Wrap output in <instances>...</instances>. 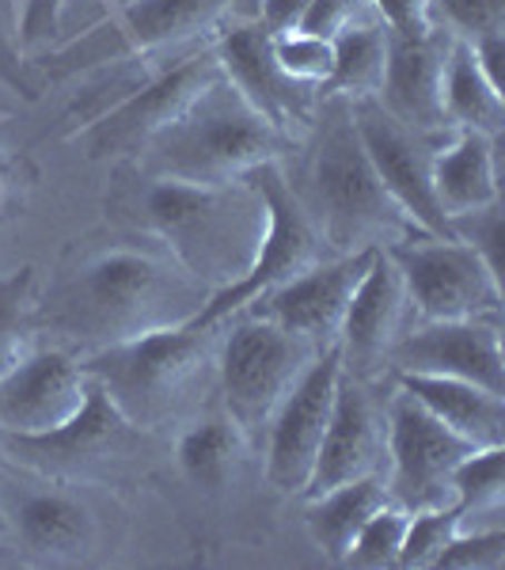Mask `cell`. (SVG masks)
<instances>
[{
    "label": "cell",
    "mask_w": 505,
    "mask_h": 570,
    "mask_svg": "<svg viewBox=\"0 0 505 570\" xmlns=\"http://www.w3.org/2000/svg\"><path fill=\"white\" fill-rule=\"evenodd\" d=\"M209 289L171 259V252L110 244L80 259L46 301V324L96 346L156 327L190 324Z\"/></svg>",
    "instance_id": "obj_1"
},
{
    "label": "cell",
    "mask_w": 505,
    "mask_h": 570,
    "mask_svg": "<svg viewBox=\"0 0 505 570\" xmlns=\"http://www.w3.org/2000/svg\"><path fill=\"white\" fill-rule=\"evenodd\" d=\"M141 220L190 278L217 293L251 271L266 233V206L251 179L179 183L141 176Z\"/></svg>",
    "instance_id": "obj_2"
},
{
    "label": "cell",
    "mask_w": 505,
    "mask_h": 570,
    "mask_svg": "<svg viewBox=\"0 0 505 570\" xmlns=\"http://www.w3.org/2000/svg\"><path fill=\"white\" fill-rule=\"evenodd\" d=\"M297 198L305 202L311 225L330 255L388 247L418 233L376 179L362 137H357L350 99L343 96H327L308 160V190L305 195L297 190Z\"/></svg>",
    "instance_id": "obj_3"
},
{
    "label": "cell",
    "mask_w": 505,
    "mask_h": 570,
    "mask_svg": "<svg viewBox=\"0 0 505 570\" xmlns=\"http://www.w3.org/2000/svg\"><path fill=\"white\" fill-rule=\"evenodd\" d=\"M281 141L286 137L217 77L133 153V168L145 179L236 183L259 164L278 160Z\"/></svg>",
    "instance_id": "obj_4"
},
{
    "label": "cell",
    "mask_w": 505,
    "mask_h": 570,
    "mask_svg": "<svg viewBox=\"0 0 505 570\" xmlns=\"http://www.w3.org/2000/svg\"><path fill=\"white\" fill-rule=\"evenodd\" d=\"M209 335L214 327L198 331L190 324L141 331V335L96 346L80 365L91 381L103 384L126 419L137 426H156L187 389L201 357L209 354Z\"/></svg>",
    "instance_id": "obj_5"
},
{
    "label": "cell",
    "mask_w": 505,
    "mask_h": 570,
    "mask_svg": "<svg viewBox=\"0 0 505 570\" xmlns=\"http://www.w3.org/2000/svg\"><path fill=\"white\" fill-rule=\"evenodd\" d=\"M217 327H225V338H220L217 351L225 415L251 441L266 430L281 395L308 370V362L319 354V346L247 308L225 316Z\"/></svg>",
    "instance_id": "obj_6"
},
{
    "label": "cell",
    "mask_w": 505,
    "mask_h": 570,
    "mask_svg": "<svg viewBox=\"0 0 505 570\" xmlns=\"http://www.w3.org/2000/svg\"><path fill=\"white\" fill-rule=\"evenodd\" d=\"M244 179L255 183V190L263 195V206H266V233H263L259 255H255L251 271H247L240 282L209 293L201 312L190 320V327H198V331L217 327L225 316L251 305L259 293L274 289L278 282H286L293 274L305 271V266L324 259V240H319L305 202L297 198V190H293V183L286 179L281 164L266 160L259 168L247 171Z\"/></svg>",
    "instance_id": "obj_7"
},
{
    "label": "cell",
    "mask_w": 505,
    "mask_h": 570,
    "mask_svg": "<svg viewBox=\"0 0 505 570\" xmlns=\"http://www.w3.org/2000/svg\"><path fill=\"white\" fill-rule=\"evenodd\" d=\"M137 445H141V426L126 419L103 384L91 376L85 403L61 426L42 430V434H0L4 456H12L20 468H31L34 475L61 483L130 461L137 456Z\"/></svg>",
    "instance_id": "obj_8"
},
{
    "label": "cell",
    "mask_w": 505,
    "mask_h": 570,
    "mask_svg": "<svg viewBox=\"0 0 505 570\" xmlns=\"http://www.w3.org/2000/svg\"><path fill=\"white\" fill-rule=\"evenodd\" d=\"M472 441L437 422L426 407H418L396 384V392L384 403V491L388 502L403 505L407 513L453 505V468L464 461Z\"/></svg>",
    "instance_id": "obj_9"
},
{
    "label": "cell",
    "mask_w": 505,
    "mask_h": 570,
    "mask_svg": "<svg viewBox=\"0 0 505 570\" xmlns=\"http://www.w3.org/2000/svg\"><path fill=\"white\" fill-rule=\"evenodd\" d=\"M384 252L399 266L418 320H498L502 278L467 244L453 236H407Z\"/></svg>",
    "instance_id": "obj_10"
},
{
    "label": "cell",
    "mask_w": 505,
    "mask_h": 570,
    "mask_svg": "<svg viewBox=\"0 0 505 570\" xmlns=\"http://www.w3.org/2000/svg\"><path fill=\"white\" fill-rule=\"evenodd\" d=\"M232 4L236 0H122L115 16L99 23L88 39L61 46L46 61H50L53 77H69L80 69L122 61L130 53L168 50V46H182L217 27Z\"/></svg>",
    "instance_id": "obj_11"
},
{
    "label": "cell",
    "mask_w": 505,
    "mask_h": 570,
    "mask_svg": "<svg viewBox=\"0 0 505 570\" xmlns=\"http://www.w3.org/2000/svg\"><path fill=\"white\" fill-rule=\"evenodd\" d=\"M350 115L376 179L399 206V214L422 236H448V217L440 214L434 183H429V156H434L429 134H418L399 118H392L376 96L350 99Z\"/></svg>",
    "instance_id": "obj_12"
},
{
    "label": "cell",
    "mask_w": 505,
    "mask_h": 570,
    "mask_svg": "<svg viewBox=\"0 0 505 570\" xmlns=\"http://www.w3.org/2000/svg\"><path fill=\"white\" fill-rule=\"evenodd\" d=\"M338 376H343V357H338V346H327L293 381V389L281 395L266 422V480L281 494L305 491L330 407H335Z\"/></svg>",
    "instance_id": "obj_13"
},
{
    "label": "cell",
    "mask_w": 505,
    "mask_h": 570,
    "mask_svg": "<svg viewBox=\"0 0 505 570\" xmlns=\"http://www.w3.org/2000/svg\"><path fill=\"white\" fill-rule=\"evenodd\" d=\"M217 58L214 46L182 58L179 66L156 72L145 88H137L133 96H126L118 107L103 110L88 130H80L72 141L85 145V156L91 160H107V156H133L149 137L168 126L190 99L198 96L209 80H217Z\"/></svg>",
    "instance_id": "obj_14"
},
{
    "label": "cell",
    "mask_w": 505,
    "mask_h": 570,
    "mask_svg": "<svg viewBox=\"0 0 505 570\" xmlns=\"http://www.w3.org/2000/svg\"><path fill=\"white\" fill-rule=\"evenodd\" d=\"M214 58L220 77L228 80L240 96L247 99V107L270 122L281 137H289L300 126H311V115H316V88H305L297 80H289L286 72L278 69L270 50V35L263 31L259 20L247 23H232L225 31H217Z\"/></svg>",
    "instance_id": "obj_15"
},
{
    "label": "cell",
    "mask_w": 505,
    "mask_h": 570,
    "mask_svg": "<svg viewBox=\"0 0 505 570\" xmlns=\"http://www.w3.org/2000/svg\"><path fill=\"white\" fill-rule=\"evenodd\" d=\"M376 247L354 255H330L305 266L300 274L278 282L274 289L259 293L251 305H244L255 316L270 320V324L293 331V335L316 343L319 351L335 346L338 327H343V312L350 305L354 285L362 282L365 266H369Z\"/></svg>",
    "instance_id": "obj_16"
},
{
    "label": "cell",
    "mask_w": 505,
    "mask_h": 570,
    "mask_svg": "<svg viewBox=\"0 0 505 570\" xmlns=\"http://www.w3.org/2000/svg\"><path fill=\"white\" fill-rule=\"evenodd\" d=\"M388 370L456 376L505 395V357L498 320H422L399 331L388 354Z\"/></svg>",
    "instance_id": "obj_17"
},
{
    "label": "cell",
    "mask_w": 505,
    "mask_h": 570,
    "mask_svg": "<svg viewBox=\"0 0 505 570\" xmlns=\"http://www.w3.org/2000/svg\"><path fill=\"white\" fill-rule=\"evenodd\" d=\"M403 312H407V289H403L399 266L384 247H376L362 282L354 285L335 338L346 376L373 381L388 370V354L403 331Z\"/></svg>",
    "instance_id": "obj_18"
},
{
    "label": "cell",
    "mask_w": 505,
    "mask_h": 570,
    "mask_svg": "<svg viewBox=\"0 0 505 570\" xmlns=\"http://www.w3.org/2000/svg\"><path fill=\"white\" fill-rule=\"evenodd\" d=\"M384 456V403H376L369 381L357 376H338L335 407H330L324 441H319L316 464L300 491V499H316L338 483L362 480V475H380Z\"/></svg>",
    "instance_id": "obj_19"
},
{
    "label": "cell",
    "mask_w": 505,
    "mask_h": 570,
    "mask_svg": "<svg viewBox=\"0 0 505 570\" xmlns=\"http://www.w3.org/2000/svg\"><path fill=\"white\" fill-rule=\"evenodd\" d=\"M88 373L69 351H27L0 373V434H42L77 415Z\"/></svg>",
    "instance_id": "obj_20"
},
{
    "label": "cell",
    "mask_w": 505,
    "mask_h": 570,
    "mask_svg": "<svg viewBox=\"0 0 505 570\" xmlns=\"http://www.w3.org/2000/svg\"><path fill=\"white\" fill-rule=\"evenodd\" d=\"M4 518L20 548L39 563H80L96 548V518L61 480L16 491Z\"/></svg>",
    "instance_id": "obj_21"
},
{
    "label": "cell",
    "mask_w": 505,
    "mask_h": 570,
    "mask_svg": "<svg viewBox=\"0 0 505 570\" xmlns=\"http://www.w3.org/2000/svg\"><path fill=\"white\" fill-rule=\"evenodd\" d=\"M448 35L429 31L418 39H403L388 31V61H384V80L376 88V99L392 118L418 134L434 137L445 130L440 115V69H445Z\"/></svg>",
    "instance_id": "obj_22"
},
{
    "label": "cell",
    "mask_w": 505,
    "mask_h": 570,
    "mask_svg": "<svg viewBox=\"0 0 505 570\" xmlns=\"http://www.w3.org/2000/svg\"><path fill=\"white\" fill-rule=\"evenodd\" d=\"M498 137L479 130H453V141L434 145L429 156V183L445 217L475 214V209L502 202L498 195Z\"/></svg>",
    "instance_id": "obj_23"
},
{
    "label": "cell",
    "mask_w": 505,
    "mask_h": 570,
    "mask_svg": "<svg viewBox=\"0 0 505 570\" xmlns=\"http://www.w3.org/2000/svg\"><path fill=\"white\" fill-rule=\"evenodd\" d=\"M396 384L418 407L472 445H505V395L456 376L396 373Z\"/></svg>",
    "instance_id": "obj_24"
},
{
    "label": "cell",
    "mask_w": 505,
    "mask_h": 570,
    "mask_svg": "<svg viewBox=\"0 0 505 570\" xmlns=\"http://www.w3.org/2000/svg\"><path fill=\"white\" fill-rule=\"evenodd\" d=\"M440 115L448 130H479L498 137L505 122V91L486 80L467 42H448L440 69Z\"/></svg>",
    "instance_id": "obj_25"
},
{
    "label": "cell",
    "mask_w": 505,
    "mask_h": 570,
    "mask_svg": "<svg viewBox=\"0 0 505 570\" xmlns=\"http://www.w3.org/2000/svg\"><path fill=\"white\" fill-rule=\"evenodd\" d=\"M305 502V525L311 544L324 551L330 563H343L357 529L388 502V491H384V475H362V480L338 483Z\"/></svg>",
    "instance_id": "obj_26"
},
{
    "label": "cell",
    "mask_w": 505,
    "mask_h": 570,
    "mask_svg": "<svg viewBox=\"0 0 505 570\" xmlns=\"http://www.w3.org/2000/svg\"><path fill=\"white\" fill-rule=\"evenodd\" d=\"M330 46H335V69L319 96H376L384 80V61H388V27L376 20L373 8H365L350 27H343Z\"/></svg>",
    "instance_id": "obj_27"
},
{
    "label": "cell",
    "mask_w": 505,
    "mask_h": 570,
    "mask_svg": "<svg viewBox=\"0 0 505 570\" xmlns=\"http://www.w3.org/2000/svg\"><path fill=\"white\" fill-rule=\"evenodd\" d=\"M244 434L236 430V422L228 415H206L190 422L176 441V461L190 483L201 491H220L232 475L236 461H240Z\"/></svg>",
    "instance_id": "obj_28"
},
{
    "label": "cell",
    "mask_w": 505,
    "mask_h": 570,
    "mask_svg": "<svg viewBox=\"0 0 505 570\" xmlns=\"http://www.w3.org/2000/svg\"><path fill=\"white\" fill-rule=\"evenodd\" d=\"M505 491V445H479L453 468V505L467 513H502Z\"/></svg>",
    "instance_id": "obj_29"
},
{
    "label": "cell",
    "mask_w": 505,
    "mask_h": 570,
    "mask_svg": "<svg viewBox=\"0 0 505 570\" xmlns=\"http://www.w3.org/2000/svg\"><path fill=\"white\" fill-rule=\"evenodd\" d=\"M34 305H31V266L0 282V373L12 370L20 357L31 351L34 331Z\"/></svg>",
    "instance_id": "obj_30"
},
{
    "label": "cell",
    "mask_w": 505,
    "mask_h": 570,
    "mask_svg": "<svg viewBox=\"0 0 505 570\" xmlns=\"http://www.w3.org/2000/svg\"><path fill=\"white\" fill-rule=\"evenodd\" d=\"M410 513L396 502H384L380 510L357 529L350 551H346L343 563L346 567H396L399 563V548H403V532H407Z\"/></svg>",
    "instance_id": "obj_31"
},
{
    "label": "cell",
    "mask_w": 505,
    "mask_h": 570,
    "mask_svg": "<svg viewBox=\"0 0 505 570\" xmlns=\"http://www.w3.org/2000/svg\"><path fill=\"white\" fill-rule=\"evenodd\" d=\"M270 50L278 69L289 80L324 91L330 69H335V46H330V39H316V35L305 31H286V35H270Z\"/></svg>",
    "instance_id": "obj_32"
},
{
    "label": "cell",
    "mask_w": 505,
    "mask_h": 570,
    "mask_svg": "<svg viewBox=\"0 0 505 570\" xmlns=\"http://www.w3.org/2000/svg\"><path fill=\"white\" fill-rule=\"evenodd\" d=\"M426 16L434 31L456 42H479L505 31V0H426Z\"/></svg>",
    "instance_id": "obj_33"
},
{
    "label": "cell",
    "mask_w": 505,
    "mask_h": 570,
    "mask_svg": "<svg viewBox=\"0 0 505 570\" xmlns=\"http://www.w3.org/2000/svg\"><path fill=\"white\" fill-rule=\"evenodd\" d=\"M461 529V513L456 505H434V510H415L407 518V532H403L399 563L396 567H434L440 548L448 537Z\"/></svg>",
    "instance_id": "obj_34"
},
{
    "label": "cell",
    "mask_w": 505,
    "mask_h": 570,
    "mask_svg": "<svg viewBox=\"0 0 505 570\" xmlns=\"http://www.w3.org/2000/svg\"><path fill=\"white\" fill-rule=\"evenodd\" d=\"M440 570H502L505 567V529H456L448 544L440 548L437 563Z\"/></svg>",
    "instance_id": "obj_35"
},
{
    "label": "cell",
    "mask_w": 505,
    "mask_h": 570,
    "mask_svg": "<svg viewBox=\"0 0 505 570\" xmlns=\"http://www.w3.org/2000/svg\"><path fill=\"white\" fill-rule=\"evenodd\" d=\"M448 236L472 247L479 259L491 266L494 278H502V259H505V217H502V202L475 209V214L448 217Z\"/></svg>",
    "instance_id": "obj_36"
},
{
    "label": "cell",
    "mask_w": 505,
    "mask_h": 570,
    "mask_svg": "<svg viewBox=\"0 0 505 570\" xmlns=\"http://www.w3.org/2000/svg\"><path fill=\"white\" fill-rule=\"evenodd\" d=\"M365 8H369L365 0H311L297 31L316 35V39H335L343 27H350L357 16L365 12Z\"/></svg>",
    "instance_id": "obj_37"
},
{
    "label": "cell",
    "mask_w": 505,
    "mask_h": 570,
    "mask_svg": "<svg viewBox=\"0 0 505 570\" xmlns=\"http://www.w3.org/2000/svg\"><path fill=\"white\" fill-rule=\"evenodd\" d=\"M365 4L392 35H403V39H418V35L434 31L426 16V0H365Z\"/></svg>",
    "instance_id": "obj_38"
},
{
    "label": "cell",
    "mask_w": 505,
    "mask_h": 570,
    "mask_svg": "<svg viewBox=\"0 0 505 570\" xmlns=\"http://www.w3.org/2000/svg\"><path fill=\"white\" fill-rule=\"evenodd\" d=\"M66 8V0H23V20H20V42L34 46L50 39L58 31V16Z\"/></svg>",
    "instance_id": "obj_39"
},
{
    "label": "cell",
    "mask_w": 505,
    "mask_h": 570,
    "mask_svg": "<svg viewBox=\"0 0 505 570\" xmlns=\"http://www.w3.org/2000/svg\"><path fill=\"white\" fill-rule=\"evenodd\" d=\"M311 0H259V23L266 35L297 31Z\"/></svg>",
    "instance_id": "obj_40"
},
{
    "label": "cell",
    "mask_w": 505,
    "mask_h": 570,
    "mask_svg": "<svg viewBox=\"0 0 505 570\" xmlns=\"http://www.w3.org/2000/svg\"><path fill=\"white\" fill-rule=\"evenodd\" d=\"M0 80H8V85H16L20 91H27V96H34V91L27 88L23 72H20V61H16V58H12V50H4V46H0Z\"/></svg>",
    "instance_id": "obj_41"
},
{
    "label": "cell",
    "mask_w": 505,
    "mask_h": 570,
    "mask_svg": "<svg viewBox=\"0 0 505 570\" xmlns=\"http://www.w3.org/2000/svg\"><path fill=\"white\" fill-rule=\"evenodd\" d=\"M0 456H4V449H0Z\"/></svg>",
    "instance_id": "obj_42"
}]
</instances>
